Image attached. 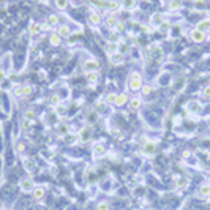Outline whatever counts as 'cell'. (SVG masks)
<instances>
[{"label":"cell","mask_w":210,"mask_h":210,"mask_svg":"<svg viewBox=\"0 0 210 210\" xmlns=\"http://www.w3.org/2000/svg\"><path fill=\"white\" fill-rule=\"evenodd\" d=\"M30 125H32V122H29V120H24V122H22V130H24V131L30 130Z\"/></svg>","instance_id":"40"},{"label":"cell","mask_w":210,"mask_h":210,"mask_svg":"<svg viewBox=\"0 0 210 210\" xmlns=\"http://www.w3.org/2000/svg\"><path fill=\"white\" fill-rule=\"evenodd\" d=\"M0 166H2V163H0Z\"/></svg>","instance_id":"51"},{"label":"cell","mask_w":210,"mask_h":210,"mask_svg":"<svg viewBox=\"0 0 210 210\" xmlns=\"http://www.w3.org/2000/svg\"><path fill=\"white\" fill-rule=\"evenodd\" d=\"M111 208V204L107 201H100L97 204V210H109Z\"/></svg>","instance_id":"23"},{"label":"cell","mask_w":210,"mask_h":210,"mask_svg":"<svg viewBox=\"0 0 210 210\" xmlns=\"http://www.w3.org/2000/svg\"><path fill=\"white\" fill-rule=\"evenodd\" d=\"M74 141H76V136H73V134H65V142L73 144Z\"/></svg>","instance_id":"37"},{"label":"cell","mask_w":210,"mask_h":210,"mask_svg":"<svg viewBox=\"0 0 210 210\" xmlns=\"http://www.w3.org/2000/svg\"><path fill=\"white\" fill-rule=\"evenodd\" d=\"M24 149H26V146L22 144V142H19V144L16 146V150H17V152H24Z\"/></svg>","instance_id":"43"},{"label":"cell","mask_w":210,"mask_h":210,"mask_svg":"<svg viewBox=\"0 0 210 210\" xmlns=\"http://www.w3.org/2000/svg\"><path fill=\"white\" fill-rule=\"evenodd\" d=\"M183 82H185L183 79H180V81H177V85H175V88H177V90H182V88H183Z\"/></svg>","instance_id":"44"},{"label":"cell","mask_w":210,"mask_h":210,"mask_svg":"<svg viewBox=\"0 0 210 210\" xmlns=\"http://www.w3.org/2000/svg\"><path fill=\"white\" fill-rule=\"evenodd\" d=\"M142 152H144L147 156L155 155V152H156V144H155L153 141H147V142H146V146L142 147Z\"/></svg>","instance_id":"4"},{"label":"cell","mask_w":210,"mask_h":210,"mask_svg":"<svg viewBox=\"0 0 210 210\" xmlns=\"http://www.w3.org/2000/svg\"><path fill=\"white\" fill-rule=\"evenodd\" d=\"M104 153H106V149H104V146H103V144L97 142L95 146H93V155H95L97 158H98V156H103Z\"/></svg>","instance_id":"8"},{"label":"cell","mask_w":210,"mask_h":210,"mask_svg":"<svg viewBox=\"0 0 210 210\" xmlns=\"http://www.w3.org/2000/svg\"><path fill=\"white\" fill-rule=\"evenodd\" d=\"M49 104L51 106H59L60 104V97H57V95H54V97H51V100H49Z\"/></svg>","instance_id":"34"},{"label":"cell","mask_w":210,"mask_h":210,"mask_svg":"<svg viewBox=\"0 0 210 210\" xmlns=\"http://www.w3.org/2000/svg\"><path fill=\"white\" fill-rule=\"evenodd\" d=\"M208 29H210V21H201L198 24V30H201V32H205Z\"/></svg>","instance_id":"21"},{"label":"cell","mask_w":210,"mask_h":210,"mask_svg":"<svg viewBox=\"0 0 210 210\" xmlns=\"http://www.w3.org/2000/svg\"><path fill=\"white\" fill-rule=\"evenodd\" d=\"M40 29H41V30H48V29H49V24H41Z\"/></svg>","instance_id":"48"},{"label":"cell","mask_w":210,"mask_h":210,"mask_svg":"<svg viewBox=\"0 0 210 210\" xmlns=\"http://www.w3.org/2000/svg\"><path fill=\"white\" fill-rule=\"evenodd\" d=\"M98 79H100V73H97V71H93V73H87V82L95 84V82H98Z\"/></svg>","instance_id":"16"},{"label":"cell","mask_w":210,"mask_h":210,"mask_svg":"<svg viewBox=\"0 0 210 210\" xmlns=\"http://www.w3.org/2000/svg\"><path fill=\"white\" fill-rule=\"evenodd\" d=\"M123 22H117V26H115V29H117V30H123Z\"/></svg>","instance_id":"45"},{"label":"cell","mask_w":210,"mask_h":210,"mask_svg":"<svg viewBox=\"0 0 210 210\" xmlns=\"http://www.w3.org/2000/svg\"><path fill=\"white\" fill-rule=\"evenodd\" d=\"M115 98H117V95H115V93H107L106 98H104V103H106V104H112V103H115Z\"/></svg>","instance_id":"25"},{"label":"cell","mask_w":210,"mask_h":210,"mask_svg":"<svg viewBox=\"0 0 210 210\" xmlns=\"http://www.w3.org/2000/svg\"><path fill=\"white\" fill-rule=\"evenodd\" d=\"M26 166H27V169H32V168H33V165L30 163V160H26Z\"/></svg>","instance_id":"47"},{"label":"cell","mask_w":210,"mask_h":210,"mask_svg":"<svg viewBox=\"0 0 210 210\" xmlns=\"http://www.w3.org/2000/svg\"><path fill=\"white\" fill-rule=\"evenodd\" d=\"M150 55L155 59V60H160L163 57V51L158 48V46H153V48H150Z\"/></svg>","instance_id":"13"},{"label":"cell","mask_w":210,"mask_h":210,"mask_svg":"<svg viewBox=\"0 0 210 210\" xmlns=\"http://www.w3.org/2000/svg\"><path fill=\"white\" fill-rule=\"evenodd\" d=\"M142 76L139 74L137 71H134V73H131L130 74V78H128V87L131 88V90H139V88H142Z\"/></svg>","instance_id":"1"},{"label":"cell","mask_w":210,"mask_h":210,"mask_svg":"<svg viewBox=\"0 0 210 210\" xmlns=\"http://www.w3.org/2000/svg\"><path fill=\"white\" fill-rule=\"evenodd\" d=\"M106 52H107L109 55L119 52V44H117V43H107V44H106Z\"/></svg>","instance_id":"12"},{"label":"cell","mask_w":210,"mask_h":210,"mask_svg":"<svg viewBox=\"0 0 210 210\" xmlns=\"http://www.w3.org/2000/svg\"><path fill=\"white\" fill-rule=\"evenodd\" d=\"M169 27H171V26H169V22H161L160 30H161V32H168V30H169Z\"/></svg>","instance_id":"38"},{"label":"cell","mask_w":210,"mask_h":210,"mask_svg":"<svg viewBox=\"0 0 210 210\" xmlns=\"http://www.w3.org/2000/svg\"><path fill=\"white\" fill-rule=\"evenodd\" d=\"M150 93H152V85H149V84H144L142 85V95H150Z\"/></svg>","instance_id":"35"},{"label":"cell","mask_w":210,"mask_h":210,"mask_svg":"<svg viewBox=\"0 0 210 210\" xmlns=\"http://www.w3.org/2000/svg\"><path fill=\"white\" fill-rule=\"evenodd\" d=\"M208 185H210V179H208Z\"/></svg>","instance_id":"49"},{"label":"cell","mask_w":210,"mask_h":210,"mask_svg":"<svg viewBox=\"0 0 210 210\" xmlns=\"http://www.w3.org/2000/svg\"><path fill=\"white\" fill-rule=\"evenodd\" d=\"M201 95H202V98H207V100H210V85H205V87L202 88Z\"/></svg>","instance_id":"33"},{"label":"cell","mask_w":210,"mask_h":210,"mask_svg":"<svg viewBox=\"0 0 210 210\" xmlns=\"http://www.w3.org/2000/svg\"><path fill=\"white\" fill-rule=\"evenodd\" d=\"M88 21L92 22L93 26H97V24H100V21H101V17H100V14H97V13H92L90 16H88Z\"/></svg>","instance_id":"22"},{"label":"cell","mask_w":210,"mask_h":210,"mask_svg":"<svg viewBox=\"0 0 210 210\" xmlns=\"http://www.w3.org/2000/svg\"><path fill=\"white\" fill-rule=\"evenodd\" d=\"M126 101H128V97L125 95V93H120V95H117V98H115V103H114V104H117V106H123Z\"/></svg>","instance_id":"17"},{"label":"cell","mask_w":210,"mask_h":210,"mask_svg":"<svg viewBox=\"0 0 210 210\" xmlns=\"http://www.w3.org/2000/svg\"><path fill=\"white\" fill-rule=\"evenodd\" d=\"M82 68L85 69L87 73H93V71H98V69H100V63L97 60H87L82 65Z\"/></svg>","instance_id":"3"},{"label":"cell","mask_w":210,"mask_h":210,"mask_svg":"<svg viewBox=\"0 0 210 210\" xmlns=\"http://www.w3.org/2000/svg\"><path fill=\"white\" fill-rule=\"evenodd\" d=\"M57 131H59L62 136L68 134V125H59V126H57Z\"/></svg>","instance_id":"36"},{"label":"cell","mask_w":210,"mask_h":210,"mask_svg":"<svg viewBox=\"0 0 210 210\" xmlns=\"http://www.w3.org/2000/svg\"><path fill=\"white\" fill-rule=\"evenodd\" d=\"M7 78V74H5V71H3V69H0V82H2L3 79Z\"/></svg>","instance_id":"46"},{"label":"cell","mask_w":210,"mask_h":210,"mask_svg":"<svg viewBox=\"0 0 210 210\" xmlns=\"http://www.w3.org/2000/svg\"><path fill=\"white\" fill-rule=\"evenodd\" d=\"M35 119V112L32 111V109H27L26 112H24V120H29V122H32Z\"/></svg>","instance_id":"26"},{"label":"cell","mask_w":210,"mask_h":210,"mask_svg":"<svg viewBox=\"0 0 210 210\" xmlns=\"http://www.w3.org/2000/svg\"><path fill=\"white\" fill-rule=\"evenodd\" d=\"M29 32L30 35H36L40 32V26L36 24V22H30V26H29Z\"/></svg>","instance_id":"24"},{"label":"cell","mask_w":210,"mask_h":210,"mask_svg":"<svg viewBox=\"0 0 210 210\" xmlns=\"http://www.w3.org/2000/svg\"><path fill=\"white\" fill-rule=\"evenodd\" d=\"M175 185L179 186V188H185V186L188 185V180L186 179H175Z\"/></svg>","instance_id":"32"},{"label":"cell","mask_w":210,"mask_h":210,"mask_svg":"<svg viewBox=\"0 0 210 210\" xmlns=\"http://www.w3.org/2000/svg\"><path fill=\"white\" fill-rule=\"evenodd\" d=\"M0 65H2V60H0Z\"/></svg>","instance_id":"50"},{"label":"cell","mask_w":210,"mask_h":210,"mask_svg":"<svg viewBox=\"0 0 210 210\" xmlns=\"http://www.w3.org/2000/svg\"><path fill=\"white\" fill-rule=\"evenodd\" d=\"M109 59H111V63H122L123 62V54L122 52H115V54H112V55H109Z\"/></svg>","instance_id":"14"},{"label":"cell","mask_w":210,"mask_h":210,"mask_svg":"<svg viewBox=\"0 0 210 210\" xmlns=\"http://www.w3.org/2000/svg\"><path fill=\"white\" fill-rule=\"evenodd\" d=\"M66 111H68V109H66V106H62V104H59L55 112H57V115H60V117H65V115H66Z\"/></svg>","instance_id":"28"},{"label":"cell","mask_w":210,"mask_h":210,"mask_svg":"<svg viewBox=\"0 0 210 210\" xmlns=\"http://www.w3.org/2000/svg\"><path fill=\"white\" fill-rule=\"evenodd\" d=\"M59 35L66 38V36L71 35V30H69V27H68V26H60V27H59Z\"/></svg>","instance_id":"18"},{"label":"cell","mask_w":210,"mask_h":210,"mask_svg":"<svg viewBox=\"0 0 210 210\" xmlns=\"http://www.w3.org/2000/svg\"><path fill=\"white\" fill-rule=\"evenodd\" d=\"M130 107H131L133 111H136L137 107H141V98H137V97L131 98V100H130Z\"/></svg>","instance_id":"19"},{"label":"cell","mask_w":210,"mask_h":210,"mask_svg":"<svg viewBox=\"0 0 210 210\" xmlns=\"http://www.w3.org/2000/svg\"><path fill=\"white\" fill-rule=\"evenodd\" d=\"M48 24H49V26H57V24H59V17H57L55 14H51V16L48 17Z\"/></svg>","instance_id":"31"},{"label":"cell","mask_w":210,"mask_h":210,"mask_svg":"<svg viewBox=\"0 0 210 210\" xmlns=\"http://www.w3.org/2000/svg\"><path fill=\"white\" fill-rule=\"evenodd\" d=\"M179 7H180V3H179V2H175V0H172V2L169 3V8H171V10H177Z\"/></svg>","instance_id":"41"},{"label":"cell","mask_w":210,"mask_h":210,"mask_svg":"<svg viewBox=\"0 0 210 210\" xmlns=\"http://www.w3.org/2000/svg\"><path fill=\"white\" fill-rule=\"evenodd\" d=\"M186 109H188L190 112H199L202 109V106H201L199 101H190L188 104H186Z\"/></svg>","instance_id":"9"},{"label":"cell","mask_w":210,"mask_h":210,"mask_svg":"<svg viewBox=\"0 0 210 210\" xmlns=\"http://www.w3.org/2000/svg\"><path fill=\"white\" fill-rule=\"evenodd\" d=\"M198 196L201 198H208L210 196V185H201L199 186V190H198Z\"/></svg>","instance_id":"7"},{"label":"cell","mask_w":210,"mask_h":210,"mask_svg":"<svg viewBox=\"0 0 210 210\" xmlns=\"http://www.w3.org/2000/svg\"><path fill=\"white\" fill-rule=\"evenodd\" d=\"M49 43L54 46V48H55V46H59L60 43H62V36L59 35V33H52L51 36H49Z\"/></svg>","instance_id":"15"},{"label":"cell","mask_w":210,"mask_h":210,"mask_svg":"<svg viewBox=\"0 0 210 210\" xmlns=\"http://www.w3.org/2000/svg\"><path fill=\"white\" fill-rule=\"evenodd\" d=\"M32 92H33L32 85H22V97H29Z\"/></svg>","instance_id":"30"},{"label":"cell","mask_w":210,"mask_h":210,"mask_svg":"<svg viewBox=\"0 0 210 210\" xmlns=\"http://www.w3.org/2000/svg\"><path fill=\"white\" fill-rule=\"evenodd\" d=\"M19 185H21V190L24 191V193H30V191H33V188H35V183H33L32 179H22Z\"/></svg>","instance_id":"2"},{"label":"cell","mask_w":210,"mask_h":210,"mask_svg":"<svg viewBox=\"0 0 210 210\" xmlns=\"http://www.w3.org/2000/svg\"><path fill=\"white\" fill-rule=\"evenodd\" d=\"M32 196H33V199H43V196H44V188H43V186H35L33 191H32Z\"/></svg>","instance_id":"11"},{"label":"cell","mask_w":210,"mask_h":210,"mask_svg":"<svg viewBox=\"0 0 210 210\" xmlns=\"http://www.w3.org/2000/svg\"><path fill=\"white\" fill-rule=\"evenodd\" d=\"M161 22H163L161 13H153V14L150 16V24H152V26H161Z\"/></svg>","instance_id":"10"},{"label":"cell","mask_w":210,"mask_h":210,"mask_svg":"<svg viewBox=\"0 0 210 210\" xmlns=\"http://www.w3.org/2000/svg\"><path fill=\"white\" fill-rule=\"evenodd\" d=\"M122 3H123L125 8H131L134 5V0H122Z\"/></svg>","instance_id":"39"},{"label":"cell","mask_w":210,"mask_h":210,"mask_svg":"<svg viewBox=\"0 0 210 210\" xmlns=\"http://www.w3.org/2000/svg\"><path fill=\"white\" fill-rule=\"evenodd\" d=\"M14 95L16 97H22V85H19V87L14 88Z\"/></svg>","instance_id":"42"},{"label":"cell","mask_w":210,"mask_h":210,"mask_svg":"<svg viewBox=\"0 0 210 210\" xmlns=\"http://www.w3.org/2000/svg\"><path fill=\"white\" fill-rule=\"evenodd\" d=\"M90 139H92V130H90V128H87V126H85V128H82V130H81V133H79V141L85 144V142H88V141H90Z\"/></svg>","instance_id":"5"},{"label":"cell","mask_w":210,"mask_h":210,"mask_svg":"<svg viewBox=\"0 0 210 210\" xmlns=\"http://www.w3.org/2000/svg\"><path fill=\"white\" fill-rule=\"evenodd\" d=\"M117 17L115 16H109L107 19H106V24H107V27H111V29H115V26H117Z\"/></svg>","instance_id":"20"},{"label":"cell","mask_w":210,"mask_h":210,"mask_svg":"<svg viewBox=\"0 0 210 210\" xmlns=\"http://www.w3.org/2000/svg\"><path fill=\"white\" fill-rule=\"evenodd\" d=\"M55 5L59 10H66L68 7V0H55Z\"/></svg>","instance_id":"29"},{"label":"cell","mask_w":210,"mask_h":210,"mask_svg":"<svg viewBox=\"0 0 210 210\" xmlns=\"http://www.w3.org/2000/svg\"><path fill=\"white\" fill-rule=\"evenodd\" d=\"M119 38H120V36H119V33L115 32V30H114V32H111V33H109V36H107L109 43H117V41H119Z\"/></svg>","instance_id":"27"},{"label":"cell","mask_w":210,"mask_h":210,"mask_svg":"<svg viewBox=\"0 0 210 210\" xmlns=\"http://www.w3.org/2000/svg\"><path fill=\"white\" fill-rule=\"evenodd\" d=\"M190 36H191V40L194 41V43H202L204 40H205V33L204 32H201V30H193L191 33H190Z\"/></svg>","instance_id":"6"}]
</instances>
